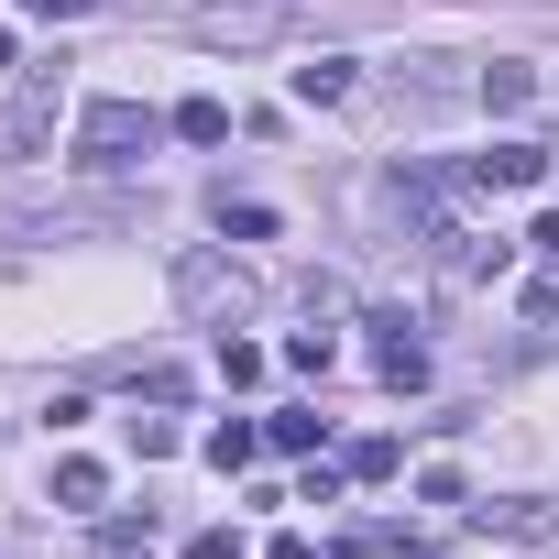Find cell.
Listing matches in <instances>:
<instances>
[{"instance_id":"8","label":"cell","mask_w":559,"mask_h":559,"mask_svg":"<svg viewBox=\"0 0 559 559\" xmlns=\"http://www.w3.org/2000/svg\"><path fill=\"white\" fill-rule=\"evenodd\" d=\"M352 88H362V67H352V56H308V67H297V99H308V110H341Z\"/></svg>"},{"instance_id":"2","label":"cell","mask_w":559,"mask_h":559,"mask_svg":"<svg viewBox=\"0 0 559 559\" xmlns=\"http://www.w3.org/2000/svg\"><path fill=\"white\" fill-rule=\"evenodd\" d=\"M176 308H187L198 330H241V319H252V274L219 263L209 241H187V252H176Z\"/></svg>"},{"instance_id":"7","label":"cell","mask_w":559,"mask_h":559,"mask_svg":"<svg viewBox=\"0 0 559 559\" xmlns=\"http://www.w3.org/2000/svg\"><path fill=\"white\" fill-rule=\"evenodd\" d=\"M373 330H384V341H373V373H384L395 395H417V384H428V352L406 341V319H373Z\"/></svg>"},{"instance_id":"15","label":"cell","mask_w":559,"mask_h":559,"mask_svg":"<svg viewBox=\"0 0 559 559\" xmlns=\"http://www.w3.org/2000/svg\"><path fill=\"white\" fill-rule=\"evenodd\" d=\"M341 472H352V483H384V472H395V439H352Z\"/></svg>"},{"instance_id":"19","label":"cell","mask_w":559,"mask_h":559,"mask_svg":"<svg viewBox=\"0 0 559 559\" xmlns=\"http://www.w3.org/2000/svg\"><path fill=\"white\" fill-rule=\"evenodd\" d=\"M219 373H230V384H263V352H252V341H230V330H219Z\"/></svg>"},{"instance_id":"5","label":"cell","mask_w":559,"mask_h":559,"mask_svg":"<svg viewBox=\"0 0 559 559\" xmlns=\"http://www.w3.org/2000/svg\"><path fill=\"white\" fill-rule=\"evenodd\" d=\"M483 537H559V504L548 493H504V504H472Z\"/></svg>"},{"instance_id":"13","label":"cell","mask_w":559,"mask_h":559,"mask_svg":"<svg viewBox=\"0 0 559 559\" xmlns=\"http://www.w3.org/2000/svg\"><path fill=\"white\" fill-rule=\"evenodd\" d=\"M352 559H428V537H417V526H362Z\"/></svg>"},{"instance_id":"12","label":"cell","mask_w":559,"mask_h":559,"mask_svg":"<svg viewBox=\"0 0 559 559\" xmlns=\"http://www.w3.org/2000/svg\"><path fill=\"white\" fill-rule=\"evenodd\" d=\"M252 450H263V428H252V417H219V428H209V461H219V472H241Z\"/></svg>"},{"instance_id":"18","label":"cell","mask_w":559,"mask_h":559,"mask_svg":"<svg viewBox=\"0 0 559 559\" xmlns=\"http://www.w3.org/2000/svg\"><path fill=\"white\" fill-rule=\"evenodd\" d=\"M219 230H241V241H263V230H274V209H252V198H219Z\"/></svg>"},{"instance_id":"3","label":"cell","mask_w":559,"mask_h":559,"mask_svg":"<svg viewBox=\"0 0 559 559\" xmlns=\"http://www.w3.org/2000/svg\"><path fill=\"white\" fill-rule=\"evenodd\" d=\"M56 110H67V56L12 67V110H0V143H12V154H45V143H56Z\"/></svg>"},{"instance_id":"1","label":"cell","mask_w":559,"mask_h":559,"mask_svg":"<svg viewBox=\"0 0 559 559\" xmlns=\"http://www.w3.org/2000/svg\"><path fill=\"white\" fill-rule=\"evenodd\" d=\"M165 132H176V121L143 110V99H88V110H78V165H88V176H121V165H143Z\"/></svg>"},{"instance_id":"10","label":"cell","mask_w":559,"mask_h":559,"mask_svg":"<svg viewBox=\"0 0 559 559\" xmlns=\"http://www.w3.org/2000/svg\"><path fill=\"white\" fill-rule=\"evenodd\" d=\"M165 121H176V143H230V110L219 99H176Z\"/></svg>"},{"instance_id":"6","label":"cell","mask_w":559,"mask_h":559,"mask_svg":"<svg viewBox=\"0 0 559 559\" xmlns=\"http://www.w3.org/2000/svg\"><path fill=\"white\" fill-rule=\"evenodd\" d=\"M548 176V143H493V154H472V187H537Z\"/></svg>"},{"instance_id":"9","label":"cell","mask_w":559,"mask_h":559,"mask_svg":"<svg viewBox=\"0 0 559 559\" xmlns=\"http://www.w3.org/2000/svg\"><path fill=\"white\" fill-rule=\"evenodd\" d=\"M472 88H483V110H526V99H537V67H526V56H493Z\"/></svg>"},{"instance_id":"20","label":"cell","mask_w":559,"mask_h":559,"mask_svg":"<svg viewBox=\"0 0 559 559\" xmlns=\"http://www.w3.org/2000/svg\"><path fill=\"white\" fill-rule=\"evenodd\" d=\"M526 319H559V263H548L537 286H526Z\"/></svg>"},{"instance_id":"21","label":"cell","mask_w":559,"mask_h":559,"mask_svg":"<svg viewBox=\"0 0 559 559\" xmlns=\"http://www.w3.org/2000/svg\"><path fill=\"white\" fill-rule=\"evenodd\" d=\"M187 559H241V537H230V526H209V537H187Z\"/></svg>"},{"instance_id":"14","label":"cell","mask_w":559,"mask_h":559,"mask_svg":"<svg viewBox=\"0 0 559 559\" xmlns=\"http://www.w3.org/2000/svg\"><path fill=\"white\" fill-rule=\"evenodd\" d=\"M99 548H110V559H143V548H154V504H143V515H110Z\"/></svg>"},{"instance_id":"22","label":"cell","mask_w":559,"mask_h":559,"mask_svg":"<svg viewBox=\"0 0 559 559\" xmlns=\"http://www.w3.org/2000/svg\"><path fill=\"white\" fill-rule=\"evenodd\" d=\"M526 241H537V252L559 263V209H537V230H526Z\"/></svg>"},{"instance_id":"16","label":"cell","mask_w":559,"mask_h":559,"mask_svg":"<svg viewBox=\"0 0 559 559\" xmlns=\"http://www.w3.org/2000/svg\"><path fill=\"white\" fill-rule=\"evenodd\" d=\"M286 362H297V373H330V362H341V341H330V330H297V341H286Z\"/></svg>"},{"instance_id":"11","label":"cell","mask_w":559,"mask_h":559,"mask_svg":"<svg viewBox=\"0 0 559 559\" xmlns=\"http://www.w3.org/2000/svg\"><path fill=\"white\" fill-rule=\"evenodd\" d=\"M56 504H78V515L110 504V472H99V461H56Z\"/></svg>"},{"instance_id":"23","label":"cell","mask_w":559,"mask_h":559,"mask_svg":"<svg viewBox=\"0 0 559 559\" xmlns=\"http://www.w3.org/2000/svg\"><path fill=\"white\" fill-rule=\"evenodd\" d=\"M23 12H34V23H67V12H88V0H23Z\"/></svg>"},{"instance_id":"4","label":"cell","mask_w":559,"mask_h":559,"mask_svg":"<svg viewBox=\"0 0 559 559\" xmlns=\"http://www.w3.org/2000/svg\"><path fill=\"white\" fill-rule=\"evenodd\" d=\"M286 23H297V0H198V12H187L198 45H274Z\"/></svg>"},{"instance_id":"24","label":"cell","mask_w":559,"mask_h":559,"mask_svg":"<svg viewBox=\"0 0 559 559\" xmlns=\"http://www.w3.org/2000/svg\"><path fill=\"white\" fill-rule=\"evenodd\" d=\"M263 559H319V548H308V537H274V548H263Z\"/></svg>"},{"instance_id":"17","label":"cell","mask_w":559,"mask_h":559,"mask_svg":"<svg viewBox=\"0 0 559 559\" xmlns=\"http://www.w3.org/2000/svg\"><path fill=\"white\" fill-rule=\"evenodd\" d=\"M319 428H330V417H263V439H274V450H319Z\"/></svg>"}]
</instances>
